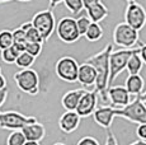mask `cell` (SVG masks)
Returning a JSON list of instances; mask_svg holds the SVG:
<instances>
[{
	"mask_svg": "<svg viewBox=\"0 0 146 145\" xmlns=\"http://www.w3.org/2000/svg\"><path fill=\"white\" fill-rule=\"evenodd\" d=\"M112 51H113V45L108 43L102 51L85 59V61H84V63L90 64L95 69L97 79H95L94 89L98 92V96L100 97V99L104 103L108 102L107 89H108V78H109V55H111Z\"/></svg>",
	"mask_w": 146,
	"mask_h": 145,
	"instance_id": "6da1fadb",
	"label": "cell"
},
{
	"mask_svg": "<svg viewBox=\"0 0 146 145\" xmlns=\"http://www.w3.org/2000/svg\"><path fill=\"white\" fill-rule=\"evenodd\" d=\"M139 46L135 49H121L117 51H112L109 55V78H108V87L113 84V82L117 79V76L126 70V65L130 56L135 51H137Z\"/></svg>",
	"mask_w": 146,
	"mask_h": 145,
	"instance_id": "7a4b0ae2",
	"label": "cell"
},
{
	"mask_svg": "<svg viewBox=\"0 0 146 145\" xmlns=\"http://www.w3.org/2000/svg\"><path fill=\"white\" fill-rule=\"evenodd\" d=\"M113 42L122 49H135L140 43V36L136 29L127 23L121 22L113 29Z\"/></svg>",
	"mask_w": 146,
	"mask_h": 145,
	"instance_id": "3957f363",
	"label": "cell"
},
{
	"mask_svg": "<svg viewBox=\"0 0 146 145\" xmlns=\"http://www.w3.org/2000/svg\"><path fill=\"white\" fill-rule=\"evenodd\" d=\"M14 82L23 93L36 96L40 92V76L33 69H22L14 74Z\"/></svg>",
	"mask_w": 146,
	"mask_h": 145,
	"instance_id": "277c9868",
	"label": "cell"
},
{
	"mask_svg": "<svg viewBox=\"0 0 146 145\" xmlns=\"http://www.w3.org/2000/svg\"><path fill=\"white\" fill-rule=\"evenodd\" d=\"M117 117H122L137 125L146 124V104L137 96L123 108H117Z\"/></svg>",
	"mask_w": 146,
	"mask_h": 145,
	"instance_id": "5b68a950",
	"label": "cell"
},
{
	"mask_svg": "<svg viewBox=\"0 0 146 145\" xmlns=\"http://www.w3.org/2000/svg\"><path fill=\"white\" fill-rule=\"evenodd\" d=\"M31 23L40 32L43 42H46V41L51 37L52 33L55 32V28H56V19H55V15H53L51 9L41 10V12L36 13V14L33 15Z\"/></svg>",
	"mask_w": 146,
	"mask_h": 145,
	"instance_id": "8992f818",
	"label": "cell"
},
{
	"mask_svg": "<svg viewBox=\"0 0 146 145\" xmlns=\"http://www.w3.org/2000/svg\"><path fill=\"white\" fill-rule=\"evenodd\" d=\"M55 31L57 33V37L60 38V41H62L64 43L67 45L75 43L81 37L76 27V21L72 17H62L56 23Z\"/></svg>",
	"mask_w": 146,
	"mask_h": 145,
	"instance_id": "52a82bcc",
	"label": "cell"
},
{
	"mask_svg": "<svg viewBox=\"0 0 146 145\" xmlns=\"http://www.w3.org/2000/svg\"><path fill=\"white\" fill-rule=\"evenodd\" d=\"M37 118L33 116H24L17 111L0 112V127L4 130H22L26 125L36 122Z\"/></svg>",
	"mask_w": 146,
	"mask_h": 145,
	"instance_id": "ba28073f",
	"label": "cell"
},
{
	"mask_svg": "<svg viewBox=\"0 0 146 145\" xmlns=\"http://www.w3.org/2000/svg\"><path fill=\"white\" fill-rule=\"evenodd\" d=\"M78 70H79V64L71 56L60 57L55 65L56 75L66 83L78 82Z\"/></svg>",
	"mask_w": 146,
	"mask_h": 145,
	"instance_id": "9c48e42d",
	"label": "cell"
},
{
	"mask_svg": "<svg viewBox=\"0 0 146 145\" xmlns=\"http://www.w3.org/2000/svg\"><path fill=\"white\" fill-rule=\"evenodd\" d=\"M125 23L140 32L146 26V9L136 1L128 3L125 12Z\"/></svg>",
	"mask_w": 146,
	"mask_h": 145,
	"instance_id": "30bf717a",
	"label": "cell"
},
{
	"mask_svg": "<svg viewBox=\"0 0 146 145\" xmlns=\"http://www.w3.org/2000/svg\"><path fill=\"white\" fill-rule=\"evenodd\" d=\"M98 103V92L95 90H85L84 94L81 96L78 107L75 110V112L78 113L80 117H88L93 115V112L97 108Z\"/></svg>",
	"mask_w": 146,
	"mask_h": 145,
	"instance_id": "8fae6325",
	"label": "cell"
},
{
	"mask_svg": "<svg viewBox=\"0 0 146 145\" xmlns=\"http://www.w3.org/2000/svg\"><path fill=\"white\" fill-rule=\"evenodd\" d=\"M108 101L111 102L112 107L114 108H123L131 102V96L123 85H111L107 89Z\"/></svg>",
	"mask_w": 146,
	"mask_h": 145,
	"instance_id": "7c38bea8",
	"label": "cell"
},
{
	"mask_svg": "<svg viewBox=\"0 0 146 145\" xmlns=\"http://www.w3.org/2000/svg\"><path fill=\"white\" fill-rule=\"evenodd\" d=\"M93 120L95 124H98L103 129H111L112 124H113L114 117H117V108L112 107V106H102V107H97L93 112Z\"/></svg>",
	"mask_w": 146,
	"mask_h": 145,
	"instance_id": "4fadbf2b",
	"label": "cell"
},
{
	"mask_svg": "<svg viewBox=\"0 0 146 145\" xmlns=\"http://www.w3.org/2000/svg\"><path fill=\"white\" fill-rule=\"evenodd\" d=\"M81 121V117L78 115L75 111H66L62 113L58 120V127L62 132L65 134H71L75 130H78Z\"/></svg>",
	"mask_w": 146,
	"mask_h": 145,
	"instance_id": "5bb4252c",
	"label": "cell"
},
{
	"mask_svg": "<svg viewBox=\"0 0 146 145\" xmlns=\"http://www.w3.org/2000/svg\"><path fill=\"white\" fill-rule=\"evenodd\" d=\"M95 79H97V72H95V69L90 65V64H88V63L79 64L78 82L83 85V88L94 87Z\"/></svg>",
	"mask_w": 146,
	"mask_h": 145,
	"instance_id": "9a60e30c",
	"label": "cell"
},
{
	"mask_svg": "<svg viewBox=\"0 0 146 145\" xmlns=\"http://www.w3.org/2000/svg\"><path fill=\"white\" fill-rule=\"evenodd\" d=\"M21 131L23 132L27 141H37V143H40L41 140H43L44 136H46V129H44L43 125L38 121L32 122V124H29V125H26Z\"/></svg>",
	"mask_w": 146,
	"mask_h": 145,
	"instance_id": "2e32d148",
	"label": "cell"
},
{
	"mask_svg": "<svg viewBox=\"0 0 146 145\" xmlns=\"http://www.w3.org/2000/svg\"><path fill=\"white\" fill-rule=\"evenodd\" d=\"M85 90L86 89L80 88V89H72V90L66 92L62 96V98H61V104H62V107L65 108L66 111H75L81 96L84 94Z\"/></svg>",
	"mask_w": 146,
	"mask_h": 145,
	"instance_id": "e0dca14e",
	"label": "cell"
},
{
	"mask_svg": "<svg viewBox=\"0 0 146 145\" xmlns=\"http://www.w3.org/2000/svg\"><path fill=\"white\" fill-rule=\"evenodd\" d=\"M144 87H145V80L140 74L128 75L127 79H126L125 88L127 89L130 96H135V97L140 96L144 92Z\"/></svg>",
	"mask_w": 146,
	"mask_h": 145,
	"instance_id": "ac0fdd59",
	"label": "cell"
},
{
	"mask_svg": "<svg viewBox=\"0 0 146 145\" xmlns=\"http://www.w3.org/2000/svg\"><path fill=\"white\" fill-rule=\"evenodd\" d=\"M86 14H88L86 17H88L92 22H94V23H100L103 19H106L107 17H108L109 10L102 1H99V3H97V4H94L93 7L88 8V9H86Z\"/></svg>",
	"mask_w": 146,
	"mask_h": 145,
	"instance_id": "d6986e66",
	"label": "cell"
},
{
	"mask_svg": "<svg viewBox=\"0 0 146 145\" xmlns=\"http://www.w3.org/2000/svg\"><path fill=\"white\" fill-rule=\"evenodd\" d=\"M142 66H144V63H142L141 57H140L139 49H137V51H135L130 56V59H128L127 65H126V70H127L128 75H136L141 72Z\"/></svg>",
	"mask_w": 146,
	"mask_h": 145,
	"instance_id": "ffe728a7",
	"label": "cell"
},
{
	"mask_svg": "<svg viewBox=\"0 0 146 145\" xmlns=\"http://www.w3.org/2000/svg\"><path fill=\"white\" fill-rule=\"evenodd\" d=\"M21 28L26 32V38L27 42H38V43H44L43 40H42L40 32L33 27V24L31 22H26L21 26Z\"/></svg>",
	"mask_w": 146,
	"mask_h": 145,
	"instance_id": "44dd1931",
	"label": "cell"
},
{
	"mask_svg": "<svg viewBox=\"0 0 146 145\" xmlns=\"http://www.w3.org/2000/svg\"><path fill=\"white\" fill-rule=\"evenodd\" d=\"M84 37H85L89 42H97V41H99L100 38L103 37L102 26H100L99 23H94V22H92L90 26H89L88 29H86L85 35H84Z\"/></svg>",
	"mask_w": 146,
	"mask_h": 145,
	"instance_id": "7402d4cb",
	"label": "cell"
},
{
	"mask_svg": "<svg viewBox=\"0 0 146 145\" xmlns=\"http://www.w3.org/2000/svg\"><path fill=\"white\" fill-rule=\"evenodd\" d=\"M35 61H36V57H33L32 55H29L28 52L24 51L18 55V57H17L14 64H15L19 69H29L31 66L35 64Z\"/></svg>",
	"mask_w": 146,
	"mask_h": 145,
	"instance_id": "603a6c76",
	"label": "cell"
},
{
	"mask_svg": "<svg viewBox=\"0 0 146 145\" xmlns=\"http://www.w3.org/2000/svg\"><path fill=\"white\" fill-rule=\"evenodd\" d=\"M14 43L13 41V33L9 29H3L0 31V51L10 47Z\"/></svg>",
	"mask_w": 146,
	"mask_h": 145,
	"instance_id": "cb8c5ba5",
	"label": "cell"
},
{
	"mask_svg": "<svg viewBox=\"0 0 146 145\" xmlns=\"http://www.w3.org/2000/svg\"><path fill=\"white\" fill-rule=\"evenodd\" d=\"M26 138H24L23 132L21 130H14L10 132V135L7 139V145H23L26 143Z\"/></svg>",
	"mask_w": 146,
	"mask_h": 145,
	"instance_id": "d4e9b609",
	"label": "cell"
},
{
	"mask_svg": "<svg viewBox=\"0 0 146 145\" xmlns=\"http://www.w3.org/2000/svg\"><path fill=\"white\" fill-rule=\"evenodd\" d=\"M18 55H19L18 51L13 47V45L10 47H8V49L1 50V60L5 64H14L17 57H18Z\"/></svg>",
	"mask_w": 146,
	"mask_h": 145,
	"instance_id": "484cf974",
	"label": "cell"
},
{
	"mask_svg": "<svg viewBox=\"0 0 146 145\" xmlns=\"http://www.w3.org/2000/svg\"><path fill=\"white\" fill-rule=\"evenodd\" d=\"M62 3L65 4L67 10H70L72 14H79L81 10L84 9L81 0H64Z\"/></svg>",
	"mask_w": 146,
	"mask_h": 145,
	"instance_id": "4316f807",
	"label": "cell"
},
{
	"mask_svg": "<svg viewBox=\"0 0 146 145\" xmlns=\"http://www.w3.org/2000/svg\"><path fill=\"white\" fill-rule=\"evenodd\" d=\"M43 49V43H38V42H27L26 43V49L24 51L28 52L29 55H32L33 57H38L42 52Z\"/></svg>",
	"mask_w": 146,
	"mask_h": 145,
	"instance_id": "83f0119b",
	"label": "cell"
},
{
	"mask_svg": "<svg viewBox=\"0 0 146 145\" xmlns=\"http://www.w3.org/2000/svg\"><path fill=\"white\" fill-rule=\"evenodd\" d=\"M75 21H76V27H78V31H79L80 36H84L86 29H88V27L90 26L92 21L86 15H81L78 19H75Z\"/></svg>",
	"mask_w": 146,
	"mask_h": 145,
	"instance_id": "f1b7e54d",
	"label": "cell"
},
{
	"mask_svg": "<svg viewBox=\"0 0 146 145\" xmlns=\"http://www.w3.org/2000/svg\"><path fill=\"white\" fill-rule=\"evenodd\" d=\"M12 33H13V41H14V43H22V45H26L27 43L26 32H24V31L22 29L21 27H18V28H15L14 31H12Z\"/></svg>",
	"mask_w": 146,
	"mask_h": 145,
	"instance_id": "f546056e",
	"label": "cell"
},
{
	"mask_svg": "<svg viewBox=\"0 0 146 145\" xmlns=\"http://www.w3.org/2000/svg\"><path fill=\"white\" fill-rule=\"evenodd\" d=\"M76 145H99V141L93 136H83Z\"/></svg>",
	"mask_w": 146,
	"mask_h": 145,
	"instance_id": "4dcf8cb0",
	"label": "cell"
},
{
	"mask_svg": "<svg viewBox=\"0 0 146 145\" xmlns=\"http://www.w3.org/2000/svg\"><path fill=\"white\" fill-rule=\"evenodd\" d=\"M136 135L140 140L146 141V124H139L136 129Z\"/></svg>",
	"mask_w": 146,
	"mask_h": 145,
	"instance_id": "1f68e13d",
	"label": "cell"
},
{
	"mask_svg": "<svg viewBox=\"0 0 146 145\" xmlns=\"http://www.w3.org/2000/svg\"><path fill=\"white\" fill-rule=\"evenodd\" d=\"M104 145H118L114 134L111 131V129H107V139H106V144Z\"/></svg>",
	"mask_w": 146,
	"mask_h": 145,
	"instance_id": "d6a6232c",
	"label": "cell"
},
{
	"mask_svg": "<svg viewBox=\"0 0 146 145\" xmlns=\"http://www.w3.org/2000/svg\"><path fill=\"white\" fill-rule=\"evenodd\" d=\"M139 55L141 57L144 65H146V43H140L139 45Z\"/></svg>",
	"mask_w": 146,
	"mask_h": 145,
	"instance_id": "836d02e7",
	"label": "cell"
},
{
	"mask_svg": "<svg viewBox=\"0 0 146 145\" xmlns=\"http://www.w3.org/2000/svg\"><path fill=\"white\" fill-rule=\"evenodd\" d=\"M7 97H8V88H4V89H0V107L5 103L7 101Z\"/></svg>",
	"mask_w": 146,
	"mask_h": 145,
	"instance_id": "e575fe53",
	"label": "cell"
},
{
	"mask_svg": "<svg viewBox=\"0 0 146 145\" xmlns=\"http://www.w3.org/2000/svg\"><path fill=\"white\" fill-rule=\"evenodd\" d=\"M83 1V7H84V9H88V8H90V7H93L94 4H97V3H99L100 0H81Z\"/></svg>",
	"mask_w": 146,
	"mask_h": 145,
	"instance_id": "d590c367",
	"label": "cell"
},
{
	"mask_svg": "<svg viewBox=\"0 0 146 145\" xmlns=\"http://www.w3.org/2000/svg\"><path fill=\"white\" fill-rule=\"evenodd\" d=\"M48 1H50V9H53V8L57 7L58 4H61L64 0H48Z\"/></svg>",
	"mask_w": 146,
	"mask_h": 145,
	"instance_id": "8d00e7d4",
	"label": "cell"
},
{
	"mask_svg": "<svg viewBox=\"0 0 146 145\" xmlns=\"http://www.w3.org/2000/svg\"><path fill=\"white\" fill-rule=\"evenodd\" d=\"M7 88V79L3 74H0V89Z\"/></svg>",
	"mask_w": 146,
	"mask_h": 145,
	"instance_id": "74e56055",
	"label": "cell"
},
{
	"mask_svg": "<svg viewBox=\"0 0 146 145\" xmlns=\"http://www.w3.org/2000/svg\"><path fill=\"white\" fill-rule=\"evenodd\" d=\"M139 97H140V99H141V101H142V102H144L145 104H146V90H145V92H142V93L140 94Z\"/></svg>",
	"mask_w": 146,
	"mask_h": 145,
	"instance_id": "f35d334b",
	"label": "cell"
},
{
	"mask_svg": "<svg viewBox=\"0 0 146 145\" xmlns=\"http://www.w3.org/2000/svg\"><path fill=\"white\" fill-rule=\"evenodd\" d=\"M130 145H146V141H144V140H136V141H133V143L130 144Z\"/></svg>",
	"mask_w": 146,
	"mask_h": 145,
	"instance_id": "ab89813d",
	"label": "cell"
},
{
	"mask_svg": "<svg viewBox=\"0 0 146 145\" xmlns=\"http://www.w3.org/2000/svg\"><path fill=\"white\" fill-rule=\"evenodd\" d=\"M23 145H40V143H37V141H26Z\"/></svg>",
	"mask_w": 146,
	"mask_h": 145,
	"instance_id": "60d3db41",
	"label": "cell"
},
{
	"mask_svg": "<svg viewBox=\"0 0 146 145\" xmlns=\"http://www.w3.org/2000/svg\"><path fill=\"white\" fill-rule=\"evenodd\" d=\"M12 1V0H0V4H4V3H9Z\"/></svg>",
	"mask_w": 146,
	"mask_h": 145,
	"instance_id": "b9f144b4",
	"label": "cell"
},
{
	"mask_svg": "<svg viewBox=\"0 0 146 145\" xmlns=\"http://www.w3.org/2000/svg\"><path fill=\"white\" fill-rule=\"evenodd\" d=\"M17 1H22V3H28V1H32V0H17Z\"/></svg>",
	"mask_w": 146,
	"mask_h": 145,
	"instance_id": "7bdbcfd3",
	"label": "cell"
},
{
	"mask_svg": "<svg viewBox=\"0 0 146 145\" xmlns=\"http://www.w3.org/2000/svg\"><path fill=\"white\" fill-rule=\"evenodd\" d=\"M53 145H66V144H64V143H56V144H53Z\"/></svg>",
	"mask_w": 146,
	"mask_h": 145,
	"instance_id": "ee69618b",
	"label": "cell"
},
{
	"mask_svg": "<svg viewBox=\"0 0 146 145\" xmlns=\"http://www.w3.org/2000/svg\"><path fill=\"white\" fill-rule=\"evenodd\" d=\"M127 3H131V1H135V0H126Z\"/></svg>",
	"mask_w": 146,
	"mask_h": 145,
	"instance_id": "f6af8a7d",
	"label": "cell"
},
{
	"mask_svg": "<svg viewBox=\"0 0 146 145\" xmlns=\"http://www.w3.org/2000/svg\"><path fill=\"white\" fill-rule=\"evenodd\" d=\"M0 74H1V68H0Z\"/></svg>",
	"mask_w": 146,
	"mask_h": 145,
	"instance_id": "bcb514c9",
	"label": "cell"
}]
</instances>
